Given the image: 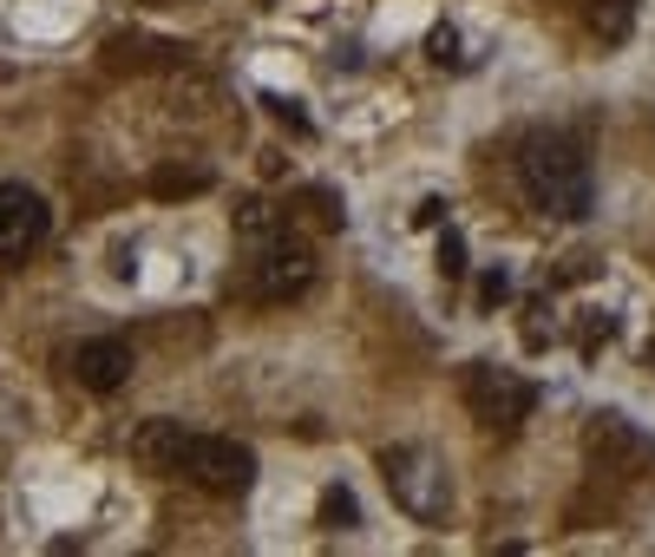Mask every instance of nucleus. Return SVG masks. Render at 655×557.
<instances>
[{
    "label": "nucleus",
    "mask_w": 655,
    "mask_h": 557,
    "mask_svg": "<svg viewBox=\"0 0 655 557\" xmlns=\"http://www.w3.org/2000/svg\"><path fill=\"white\" fill-rule=\"evenodd\" d=\"M610 335H616V315H603V308H597V315H583V335H577V354H583V361H597V348H603Z\"/></svg>",
    "instance_id": "dca6fc26"
},
{
    "label": "nucleus",
    "mask_w": 655,
    "mask_h": 557,
    "mask_svg": "<svg viewBox=\"0 0 655 557\" xmlns=\"http://www.w3.org/2000/svg\"><path fill=\"white\" fill-rule=\"evenodd\" d=\"M499 302H512V270H485L479 276V308H499Z\"/></svg>",
    "instance_id": "a211bd4d"
},
{
    "label": "nucleus",
    "mask_w": 655,
    "mask_h": 557,
    "mask_svg": "<svg viewBox=\"0 0 655 557\" xmlns=\"http://www.w3.org/2000/svg\"><path fill=\"white\" fill-rule=\"evenodd\" d=\"M446 210H452L446 197H426V204L413 210V223H419V230H439V223H446Z\"/></svg>",
    "instance_id": "aec40b11"
},
{
    "label": "nucleus",
    "mask_w": 655,
    "mask_h": 557,
    "mask_svg": "<svg viewBox=\"0 0 655 557\" xmlns=\"http://www.w3.org/2000/svg\"><path fill=\"white\" fill-rule=\"evenodd\" d=\"M190 485L217 492V499H243L256 485V452L243 439H223V433H190L184 439V466H177Z\"/></svg>",
    "instance_id": "39448f33"
},
{
    "label": "nucleus",
    "mask_w": 655,
    "mask_h": 557,
    "mask_svg": "<svg viewBox=\"0 0 655 557\" xmlns=\"http://www.w3.org/2000/svg\"><path fill=\"white\" fill-rule=\"evenodd\" d=\"M46 197L26 190V184H0V256H26L33 243H46Z\"/></svg>",
    "instance_id": "0eeeda50"
},
{
    "label": "nucleus",
    "mask_w": 655,
    "mask_h": 557,
    "mask_svg": "<svg viewBox=\"0 0 655 557\" xmlns=\"http://www.w3.org/2000/svg\"><path fill=\"white\" fill-rule=\"evenodd\" d=\"M426 53H433L439 66H459V33H452V26H433V40H426Z\"/></svg>",
    "instance_id": "6ab92c4d"
},
{
    "label": "nucleus",
    "mask_w": 655,
    "mask_h": 557,
    "mask_svg": "<svg viewBox=\"0 0 655 557\" xmlns=\"http://www.w3.org/2000/svg\"><path fill=\"white\" fill-rule=\"evenodd\" d=\"M315 525H321V532H354V525H361V499H354L348 485H328L321 505H315Z\"/></svg>",
    "instance_id": "9b49d317"
},
{
    "label": "nucleus",
    "mask_w": 655,
    "mask_h": 557,
    "mask_svg": "<svg viewBox=\"0 0 655 557\" xmlns=\"http://www.w3.org/2000/svg\"><path fill=\"white\" fill-rule=\"evenodd\" d=\"M308 282H315V250L295 230H275L262 243H243V263H237L230 288L250 295V302H295V295H308Z\"/></svg>",
    "instance_id": "f03ea898"
},
{
    "label": "nucleus",
    "mask_w": 655,
    "mask_h": 557,
    "mask_svg": "<svg viewBox=\"0 0 655 557\" xmlns=\"http://www.w3.org/2000/svg\"><path fill=\"white\" fill-rule=\"evenodd\" d=\"M630 26H636V7L630 0H590V33L597 40H630Z\"/></svg>",
    "instance_id": "f8f14e48"
},
{
    "label": "nucleus",
    "mask_w": 655,
    "mask_h": 557,
    "mask_svg": "<svg viewBox=\"0 0 655 557\" xmlns=\"http://www.w3.org/2000/svg\"><path fill=\"white\" fill-rule=\"evenodd\" d=\"M262 106H269V119H275V125H288L295 139H308V132H315V125H308V112H302L295 99H282V92H262Z\"/></svg>",
    "instance_id": "2eb2a0df"
},
{
    "label": "nucleus",
    "mask_w": 655,
    "mask_h": 557,
    "mask_svg": "<svg viewBox=\"0 0 655 557\" xmlns=\"http://www.w3.org/2000/svg\"><path fill=\"white\" fill-rule=\"evenodd\" d=\"M184 439H190L184 419H138L131 426V459L151 466V472H177L184 466Z\"/></svg>",
    "instance_id": "1a4fd4ad"
},
{
    "label": "nucleus",
    "mask_w": 655,
    "mask_h": 557,
    "mask_svg": "<svg viewBox=\"0 0 655 557\" xmlns=\"http://www.w3.org/2000/svg\"><path fill=\"white\" fill-rule=\"evenodd\" d=\"M302 204H308V210H315V217H321L328 230H341V217H348V210H341V197H335L328 184H315V190H302Z\"/></svg>",
    "instance_id": "f3484780"
},
{
    "label": "nucleus",
    "mask_w": 655,
    "mask_h": 557,
    "mask_svg": "<svg viewBox=\"0 0 655 557\" xmlns=\"http://www.w3.org/2000/svg\"><path fill=\"white\" fill-rule=\"evenodd\" d=\"M583 459L597 472H636V466L655 459V439L623 414H590L583 419Z\"/></svg>",
    "instance_id": "423d86ee"
},
{
    "label": "nucleus",
    "mask_w": 655,
    "mask_h": 557,
    "mask_svg": "<svg viewBox=\"0 0 655 557\" xmlns=\"http://www.w3.org/2000/svg\"><path fill=\"white\" fill-rule=\"evenodd\" d=\"M459 394H466V414L479 419L485 433H518L531 419V407H537V387L524 374H512V368H492V361H472Z\"/></svg>",
    "instance_id": "20e7f679"
},
{
    "label": "nucleus",
    "mask_w": 655,
    "mask_h": 557,
    "mask_svg": "<svg viewBox=\"0 0 655 557\" xmlns=\"http://www.w3.org/2000/svg\"><path fill=\"white\" fill-rule=\"evenodd\" d=\"M433 270H439L446 282L466 276V237H459V230H446V223H439V250H433Z\"/></svg>",
    "instance_id": "4468645a"
},
{
    "label": "nucleus",
    "mask_w": 655,
    "mask_h": 557,
    "mask_svg": "<svg viewBox=\"0 0 655 557\" xmlns=\"http://www.w3.org/2000/svg\"><path fill=\"white\" fill-rule=\"evenodd\" d=\"M73 381L92 387V394H119L131 381V348L119 335H99V341H79L73 348Z\"/></svg>",
    "instance_id": "6e6552de"
},
{
    "label": "nucleus",
    "mask_w": 655,
    "mask_h": 557,
    "mask_svg": "<svg viewBox=\"0 0 655 557\" xmlns=\"http://www.w3.org/2000/svg\"><path fill=\"white\" fill-rule=\"evenodd\" d=\"M210 190V171L204 164H164L151 171V197H204Z\"/></svg>",
    "instance_id": "9d476101"
},
{
    "label": "nucleus",
    "mask_w": 655,
    "mask_h": 557,
    "mask_svg": "<svg viewBox=\"0 0 655 557\" xmlns=\"http://www.w3.org/2000/svg\"><path fill=\"white\" fill-rule=\"evenodd\" d=\"M649 368H655V341H649Z\"/></svg>",
    "instance_id": "412c9836"
},
{
    "label": "nucleus",
    "mask_w": 655,
    "mask_h": 557,
    "mask_svg": "<svg viewBox=\"0 0 655 557\" xmlns=\"http://www.w3.org/2000/svg\"><path fill=\"white\" fill-rule=\"evenodd\" d=\"M381 472H387V492L406 518H419V525H439V518H446L452 479H446V466H439L426 446H387V452H381Z\"/></svg>",
    "instance_id": "7ed1b4c3"
},
{
    "label": "nucleus",
    "mask_w": 655,
    "mask_h": 557,
    "mask_svg": "<svg viewBox=\"0 0 655 557\" xmlns=\"http://www.w3.org/2000/svg\"><path fill=\"white\" fill-rule=\"evenodd\" d=\"M275 230H288V217L269 210L262 197H250V204L237 210V243H262V237H275Z\"/></svg>",
    "instance_id": "ddd939ff"
},
{
    "label": "nucleus",
    "mask_w": 655,
    "mask_h": 557,
    "mask_svg": "<svg viewBox=\"0 0 655 557\" xmlns=\"http://www.w3.org/2000/svg\"><path fill=\"white\" fill-rule=\"evenodd\" d=\"M518 184L544 217H564V223L590 217V204H597L590 157H583V144L564 139V132H531L518 144Z\"/></svg>",
    "instance_id": "f257e3e1"
}]
</instances>
